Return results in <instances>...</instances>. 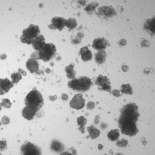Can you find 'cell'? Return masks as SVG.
I'll return each mask as SVG.
<instances>
[{"instance_id":"1f68e13d","label":"cell","mask_w":155,"mask_h":155,"mask_svg":"<svg viewBox=\"0 0 155 155\" xmlns=\"http://www.w3.org/2000/svg\"><path fill=\"white\" fill-rule=\"evenodd\" d=\"M6 146V143L4 140L1 141V151H2Z\"/></svg>"},{"instance_id":"5b68a950","label":"cell","mask_w":155,"mask_h":155,"mask_svg":"<svg viewBox=\"0 0 155 155\" xmlns=\"http://www.w3.org/2000/svg\"><path fill=\"white\" fill-rule=\"evenodd\" d=\"M56 52V46L52 43H48L45 44L36 54L38 59L42 60L44 61H48L55 57Z\"/></svg>"},{"instance_id":"4dcf8cb0","label":"cell","mask_w":155,"mask_h":155,"mask_svg":"<svg viewBox=\"0 0 155 155\" xmlns=\"http://www.w3.org/2000/svg\"><path fill=\"white\" fill-rule=\"evenodd\" d=\"M112 94L115 97H119L120 96V91L117 90H114L112 91Z\"/></svg>"},{"instance_id":"d6986e66","label":"cell","mask_w":155,"mask_h":155,"mask_svg":"<svg viewBox=\"0 0 155 155\" xmlns=\"http://www.w3.org/2000/svg\"><path fill=\"white\" fill-rule=\"evenodd\" d=\"M106 53L104 50H100L95 55L96 61L98 64H102L105 61Z\"/></svg>"},{"instance_id":"52a82bcc","label":"cell","mask_w":155,"mask_h":155,"mask_svg":"<svg viewBox=\"0 0 155 155\" xmlns=\"http://www.w3.org/2000/svg\"><path fill=\"white\" fill-rule=\"evenodd\" d=\"M96 84L98 86L99 90H103L111 93L112 87L110 85V82L109 78L107 77H104L101 75H100L97 78Z\"/></svg>"},{"instance_id":"f546056e","label":"cell","mask_w":155,"mask_h":155,"mask_svg":"<svg viewBox=\"0 0 155 155\" xmlns=\"http://www.w3.org/2000/svg\"><path fill=\"white\" fill-rule=\"evenodd\" d=\"M94 107V103L93 102L90 101V102H89V103L87 104V108H88V109L91 110V109H93Z\"/></svg>"},{"instance_id":"4fadbf2b","label":"cell","mask_w":155,"mask_h":155,"mask_svg":"<svg viewBox=\"0 0 155 155\" xmlns=\"http://www.w3.org/2000/svg\"><path fill=\"white\" fill-rule=\"evenodd\" d=\"M107 44V42L104 38H98L93 41L92 46L95 50L100 51L105 49Z\"/></svg>"},{"instance_id":"44dd1931","label":"cell","mask_w":155,"mask_h":155,"mask_svg":"<svg viewBox=\"0 0 155 155\" xmlns=\"http://www.w3.org/2000/svg\"><path fill=\"white\" fill-rule=\"evenodd\" d=\"M75 64L72 63L66 67V72L67 73V77L69 79H74L75 76V72L74 69Z\"/></svg>"},{"instance_id":"8d00e7d4","label":"cell","mask_w":155,"mask_h":155,"mask_svg":"<svg viewBox=\"0 0 155 155\" xmlns=\"http://www.w3.org/2000/svg\"><path fill=\"white\" fill-rule=\"evenodd\" d=\"M46 71H47V73H49V72H50V70H48V69H47L46 70Z\"/></svg>"},{"instance_id":"277c9868","label":"cell","mask_w":155,"mask_h":155,"mask_svg":"<svg viewBox=\"0 0 155 155\" xmlns=\"http://www.w3.org/2000/svg\"><path fill=\"white\" fill-rule=\"evenodd\" d=\"M39 34L40 30L38 25H30L28 28L23 30L20 41L23 43L32 44L34 39L40 35Z\"/></svg>"},{"instance_id":"836d02e7","label":"cell","mask_w":155,"mask_h":155,"mask_svg":"<svg viewBox=\"0 0 155 155\" xmlns=\"http://www.w3.org/2000/svg\"><path fill=\"white\" fill-rule=\"evenodd\" d=\"M61 98L63 100H67L68 99V96L66 94H63L61 95Z\"/></svg>"},{"instance_id":"d4e9b609","label":"cell","mask_w":155,"mask_h":155,"mask_svg":"<svg viewBox=\"0 0 155 155\" xmlns=\"http://www.w3.org/2000/svg\"><path fill=\"white\" fill-rule=\"evenodd\" d=\"M98 5V2H97L96 1L90 3L87 7L85 8V10L89 14H93L94 10H95L96 7H97Z\"/></svg>"},{"instance_id":"9c48e42d","label":"cell","mask_w":155,"mask_h":155,"mask_svg":"<svg viewBox=\"0 0 155 155\" xmlns=\"http://www.w3.org/2000/svg\"><path fill=\"white\" fill-rule=\"evenodd\" d=\"M67 20L64 18L60 17H54L51 20V25L49 26V28L51 29H58L59 31H61L66 25Z\"/></svg>"},{"instance_id":"2e32d148","label":"cell","mask_w":155,"mask_h":155,"mask_svg":"<svg viewBox=\"0 0 155 155\" xmlns=\"http://www.w3.org/2000/svg\"><path fill=\"white\" fill-rule=\"evenodd\" d=\"M26 67L32 73L37 72L38 71L39 63L34 58H29L26 62Z\"/></svg>"},{"instance_id":"ac0fdd59","label":"cell","mask_w":155,"mask_h":155,"mask_svg":"<svg viewBox=\"0 0 155 155\" xmlns=\"http://www.w3.org/2000/svg\"><path fill=\"white\" fill-rule=\"evenodd\" d=\"M51 149L52 150L56 152H61L64 149V146L62 143L57 140H54L51 145Z\"/></svg>"},{"instance_id":"ba28073f","label":"cell","mask_w":155,"mask_h":155,"mask_svg":"<svg viewBox=\"0 0 155 155\" xmlns=\"http://www.w3.org/2000/svg\"><path fill=\"white\" fill-rule=\"evenodd\" d=\"M85 105V100L81 94H76L70 101V106L71 107L79 110L84 107Z\"/></svg>"},{"instance_id":"30bf717a","label":"cell","mask_w":155,"mask_h":155,"mask_svg":"<svg viewBox=\"0 0 155 155\" xmlns=\"http://www.w3.org/2000/svg\"><path fill=\"white\" fill-rule=\"evenodd\" d=\"M98 15L110 18L116 15V10L112 6H103L98 9Z\"/></svg>"},{"instance_id":"ffe728a7","label":"cell","mask_w":155,"mask_h":155,"mask_svg":"<svg viewBox=\"0 0 155 155\" xmlns=\"http://www.w3.org/2000/svg\"><path fill=\"white\" fill-rule=\"evenodd\" d=\"M88 131L90 134V136L92 139H95L100 136V131L93 125H91L87 128Z\"/></svg>"},{"instance_id":"e0dca14e","label":"cell","mask_w":155,"mask_h":155,"mask_svg":"<svg viewBox=\"0 0 155 155\" xmlns=\"http://www.w3.org/2000/svg\"><path fill=\"white\" fill-rule=\"evenodd\" d=\"M144 29L150 33L152 35H155V18L146 20L144 23Z\"/></svg>"},{"instance_id":"d590c367","label":"cell","mask_w":155,"mask_h":155,"mask_svg":"<svg viewBox=\"0 0 155 155\" xmlns=\"http://www.w3.org/2000/svg\"><path fill=\"white\" fill-rule=\"evenodd\" d=\"M103 148V146L101 144H99L98 145V149L99 150H101Z\"/></svg>"},{"instance_id":"7402d4cb","label":"cell","mask_w":155,"mask_h":155,"mask_svg":"<svg viewBox=\"0 0 155 155\" xmlns=\"http://www.w3.org/2000/svg\"><path fill=\"white\" fill-rule=\"evenodd\" d=\"M87 122V120L84 117V116H81L79 117H78L77 122L78 125L79 126V130L82 133H84V130H85V125L86 124Z\"/></svg>"},{"instance_id":"cb8c5ba5","label":"cell","mask_w":155,"mask_h":155,"mask_svg":"<svg viewBox=\"0 0 155 155\" xmlns=\"http://www.w3.org/2000/svg\"><path fill=\"white\" fill-rule=\"evenodd\" d=\"M120 92L123 94H130L132 95L133 92L132 90V87L131 85L128 84H123L121 86V89H120Z\"/></svg>"},{"instance_id":"9a60e30c","label":"cell","mask_w":155,"mask_h":155,"mask_svg":"<svg viewBox=\"0 0 155 155\" xmlns=\"http://www.w3.org/2000/svg\"><path fill=\"white\" fill-rule=\"evenodd\" d=\"M45 38L42 35H39L36 38L34 39V41L32 42V46L34 48L37 50L39 51L41 50L43 46L45 44Z\"/></svg>"},{"instance_id":"484cf974","label":"cell","mask_w":155,"mask_h":155,"mask_svg":"<svg viewBox=\"0 0 155 155\" xmlns=\"http://www.w3.org/2000/svg\"><path fill=\"white\" fill-rule=\"evenodd\" d=\"M66 26L69 29V30H72L77 26V22L75 19L70 18L67 20Z\"/></svg>"},{"instance_id":"e575fe53","label":"cell","mask_w":155,"mask_h":155,"mask_svg":"<svg viewBox=\"0 0 155 155\" xmlns=\"http://www.w3.org/2000/svg\"><path fill=\"white\" fill-rule=\"evenodd\" d=\"M19 71L20 72V73L21 72V74L23 75H26V72H25V71H22L21 69H19Z\"/></svg>"},{"instance_id":"603a6c76","label":"cell","mask_w":155,"mask_h":155,"mask_svg":"<svg viewBox=\"0 0 155 155\" xmlns=\"http://www.w3.org/2000/svg\"><path fill=\"white\" fill-rule=\"evenodd\" d=\"M120 136L119 134V131L118 130H113L112 131H110L108 134H107V137H108V138L114 141H115V140H117L119 137Z\"/></svg>"},{"instance_id":"8992f818","label":"cell","mask_w":155,"mask_h":155,"mask_svg":"<svg viewBox=\"0 0 155 155\" xmlns=\"http://www.w3.org/2000/svg\"><path fill=\"white\" fill-rule=\"evenodd\" d=\"M20 150L21 153L24 155H41L40 148L29 142L23 144L20 148Z\"/></svg>"},{"instance_id":"f1b7e54d","label":"cell","mask_w":155,"mask_h":155,"mask_svg":"<svg viewBox=\"0 0 155 155\" xmlns=\"http://www.w3.org/2000/svg\"><path fill=\"white\" fill-rule=\"evenodd\" d=\"M1 106H4L5 107H10L12 106V103L8 99H3L2 103L1 104Z\"/></svg>"},{"instance_id":"5bb4252c","label":"cell","mask_w":155,"mask_h":155,"mask_svg":"<svg viewBox=\"0 0 155 155\" xmlns=\"http://www.w3.org/2000/svg\"><path fill=\"white\" fill-rule=\"evenodd\" d=\"M79 53L81 56V58L84 61H88L92 59L93 55L91 51L88 49V47L85 46L81 48Z\"/></svg>"},{"instance_id":"3957f363","label":"cell","mask_w":155,"mask_h":155,"mask_svg":"<svg viewBox=\"0 0 155 155\" xmlns=\"http://www.w3.org/2000/svg\"><path fill=\"white\" fill-rule=\"evenodd\" d=\"M25 103L26 106L34 107L38 111L44 104V99L41 93L34 89L26 96Z\"/></svg>"},{"instance_id":"83f0119b","label":"cell","mask_w":155,"mask_h":155,"mask_svg":"<svg viewBox=\"0 0 155 155\" xmlns=\"http://www.w3.org/2000/svg\"><path fill=\"white\" fill-rule=\"evenodd\" d=\"M128 141L126 140V139H122L121 140H119V141H117V142L116 143V144L117 146H120V147H125L127 144H128Z\"/></svg>"},{"instance_id":"7a4b0ae2","label":"cell","mask_w":155,"mask_h":155,"mask_svg":"<svg viewBox=\"0 0 155 155\" xmlns=\"http://www.w3.org/2000/svg\"><path fill=\"white\" fill-rule=\"evenodd\" d=\"M92 84L93 83L90 78L86 77H81L78 79L74 78L68 82V85L73 90L85 92L90 88Z\"/></svg>"},{"instance_id":"8fae6325","label":"cell","mask_w":155,"mask_h":155,"mask_svg":"<svg viewBox=\"0 0 155 155\" xmlns=\"http://www.w3.org/2000/svg\"><path fill=\"white\" fill-rule=\"evenodd\" d=\"M13 82H11L7 78L0 79V88L1 95L4 94L5 93H8L10 88L13 87Z\"/></svg>"},{"instance_id":"4316f807","label":"cell","mask_w":155,"mask_h":155,"mask_svg":"<svg viewBox=\"0 0 155 155\" xmlns=\"http://www.w3.org/2000/svg\"><path fill=\"white\" fill-rule=\"evenodd\" d=\"M11 78L12 79V81L13 83H18L20 79H21V75L19 72L16 73L15 72L12 74Z\"/></svg>"},{"instance_id":"7c38bea8","label":"cell","mask_w":155,"mask_h":155,"mask_svg":"<svg viewBox=\"0 0 155 155\" xmlns=\"http://www.w3.org/2000/svg\"><path fill=\"white\" fill-rule=\"evenodd\" d=\"M37 112L38 110L34 107L29 106H26L23 110L22 115L26 119L31 120L33 119L34 117L36 115Z\"/></svg>"},{"instance_id":"6da1fadb","label":"cell","mask_w":155,"mask_h":155,"mask_svg":"<svg viewBox=\"0 0 155 155\" xmlns=\"http://www.w3.org/2000/svg\"><path fill=\"white\" fill-rule=\"evenodd\" d=\"M138 106L134 103H130L123 107L118 119L119 127L122 134L133 137L138 133L136 123L140 114Z\"/></svg>"},{"instance_id":"d6a6232c","label":"cell","mask_w":155,"mask_h":155,"mask_svg":"<svg viewBox=\"0 0 155 155\" xmlns=\"http://www.w3.org/2000/svg\"><path fill=\"white\" fill-rule=\"evenodd\" d=\"M118 44H119V45H126V41L124 40V39H121V40L118 42Z\"/></svg>"}]
</instances>
